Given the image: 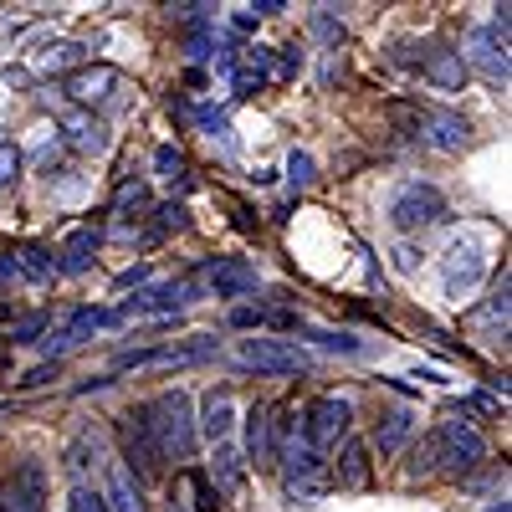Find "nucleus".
<instances>
[{"mask_svg":"<svg viewBox=\"0 0 512 512\" xmlns=\"http://www.w3.org/2000/svg\"><path fill=\"white\" fill-rule=\"evenodd\" d=\"M0 512H47V472L41 461H21L11 487L0 492Z\"/></svg>","mask_w":512,"mask_h":512,"instance_id":"nucleus-11","label":"nucleus"},{"mask_svg":"<svg viewBox=\"0 0 512 512\" xmlns=\"http://www.w3.org/2000/svg\"><path fill=\"white\" fill-rule=\"evenodd\" d=\"M338 482L344 487H369V446L364 441L344 446V456H338Z\"/></svg>","mask_w":512,"mask_h":512,"instance_id":"nucleus-26","label":"nucleus"},{"mask_svg":"<svg viewBox=\"0 0 512 512\" xmlns=\"http://www.w3.org/2000/svg\"><path fill=\"white\" fill-rule=\"evenodd\" d=\"M113 88H118V67H82V72L67 77L72 103H103Z\"/></svg>","mask_w":512,"mask_h":512,"instance_id":"nucleus-15","label":"nucleus"},{"mask_svg":"<svg viewBox=\"0 0 512 512\" xmlns=\"http://www.w3.org/2000/svg\"><path fill=\"white\" fill-rule=\"evenodd\" d=\"M410 431H415V415H410V410H390V415H379V431H374L379 456H395V451L410 441Z\"/></svg>","mask_w":512,"mask_h":512,"instance_id":"nucleus-22","label":"nucleus"},{"mask_svg":"<svg viewBox=\"0 0 512 512\" xmlns=\"http://www.w3.org/2000/svg\"><path fill=\"white\" fill-rule=\"evenodd\" d=\"M287 180H292V190H303V185H313V154H303V149H292V159H287Z\"/></svg>","mask_w":512,"mask_h":512,"instance_id":"nucleus-28","label":"nucleus"},{"mask_svg":"<svg viewBox=\"0 0 512 512\" xmlns=\"http://www.w3.org/2000/svg\"><path fill=\"white\" fill-rule=\"evenodd\" d=\"M62 134H67V144L82 149V154H103V149H108V128H103L93 113H82V108L62 113Z\"/></svg>","mask_w":512,"mask_h":512,"instance_id":"nucleus-14","label":"nucleus"},{"mask_svg":"<svg viewBox=\"0 0 512 512\" xmlns=\"http://www.w3.org/2000/svg\"><path fill=\"white\" fill-rule=\"evenodd\" d=\"M231 323H236V328H251V323H267V313H251V308H241V313H231Z\"/></svg>","mask_w":512,"mask_h":512,"instance_id":"nucleus-40","label":"nucleus"},{"mask_svg":"<svg viewBox=\"0 0 512 512\" xmlns=\"http://www.w3.org/2000/svg\"><path fill=\"white\" fill-rule=\"evenodd\" d=\"M210 287H216V297H241V292H256V267L246 262H210Z\"/></svg>","mask_w":512,"mask_h":512,"instance_id":"nucleus-19","label":"nucleus"},{"mask_svg":"<svg viewBox=\"0 0 512 512\" xmlns=\"http://www.w3.org/2000/svg\"><path fill=\"white\" fill-rule=\"evenodd\" d=\"M420 134H425V144H431V149L456 154V149H466L472 128H466V118H456V113H425L420 118Z\"/></svg>","mask_w":512,"mask_h":512,"instance_id":"nucleus-12","label":"nucleus"},{"mask_svg":"<svg viewBox=\"0 0 512 512\" xmlns=\"http://www.w3.org/2000/svg\"><path fill=\"white\" fill-rule=\"evenodd\" d=\"M216 354V338H195V344H164V349H128L118 354V369H169V364H200Z\"/></svg>","mask_w":512,"mask_h":512,"instance_id":"nucleus-8","label":"nucleus"},{"mask_svg":"<svg viewBox=\"0 0 512 512\" xmlns=\"http://www.w3.org/2000/svg\"><path fill=\"white\" fill-rule=\"evenodd\" d=\"M482 272H487V251H482V241H456L451 251H446V267H441V277H446V292L451 297H461V292H472L477 282H482Z\"/></svg>","mask_w":512,"mask_h":512,"instance_id":"nucleus-10","label":"nucleus"},{"mask_svg":"<svg viewBox=\"0 0 512 512\" xmlns=\"http://www.w3.org/2000/svg\"><path fill=\"white\" fill-rule=\"evenodd\" d=\"M72 512H108L103 507V497L98 492H88V487H72V502H67Z\"/></svg>","mask_w":512,"mask_h":512,"instance_id":"nucleus-37","label":"nucleus"},{"mask_svg":"<svg viewBox=\"0 0 512 512\" xmlns=\"http://www.w3.org/2000/svg\"><path fill=\"white\" fill-rule=\"evenodd\" d=\"M277 461H282V487H287L292 502H318V497L333 487L328 461H323L313 446H303V441H287Z\"/></svg>","mask_w":512,"mask_h":512,"instance_id":"nucleus-3","label":"nucleus"},{"mask_svg":"<svg viewBox=\"0 0 512 512\" xmlns=\"http://www.w3.org/2000/svg\"><path fill=\"white\" fill-rule=\"evenodd\" d=\"M425 77H431L436 82V88H466V72H472V67H466L461 62V52H446V47H436V52H425V67H420Z\"/></svg>","mask_w":512,"mask_h":512,"instance_id":"nucleus-18","label":"nucleus"},{"mask_svg":"<svg viewBox=\"0 0 512 512\" xmlns=\"http://www.w3.org/2000/svg\"><path fill=\"white\" fill-rule=\"evenodd\" d=\"M98 246H103V236H98V231H77V236L62 246V262H57V272H67V277L88 272V267L98 262Z\"/></svg>","mask_w":512,"mask_h":512,"instance_id":"nucleus-21","label":"nucleus"},{"mask_svg":"<svg viewBox=\"0 0 512 512\" xmlns=\"http://www.w3.org/2000/svg\"><path fill=\"white\" fill-rule=\"evenodd\" d=\"M241 364L256 369V374H308L313 369V354L292 338H241Z\"/></svg>","mask_w":512,"mask_h":512,"instance_id":"nucleus-4","label":"nucleus"},{"mask_svg":"<svg viewBox=\"0 0 512 512\" xmlns=\"http://www.w3.org/2000/svg\"><path fill=\"white\" fill-rule=\"evenodd\" d=\"M144 205H149V190H144V185H123L113 210H118V216H128V210H144Z\"/></svg>","mask_w":512,"mask_h":512,"instance_id":"nucleus-35","label":"nucleus"},{"mask_svg":"<svg viewBox=\"0 0 512 512\" xmlns=\"http://www.w3.org/2000/svg\"><path fill=\"white\" fill-rule=\"evenodd\" d=\"M154 169H159V180H185V154L175 144H159L154 149Z\"/></svg>","mask_w":512,"mask_h":512,"instance_id":"nucleus-27","label":"nucleus"},{"mask_svg":"<svg viewBox=\"0 0 512 512\" xmlns=\"http://www.w3.org/2000/svg\"><path fill=\"white\" fill-rule=\"evenodd\" d=\"M11 272H21L26 282H52V272H57V256H52L47 246H21V251L11 256Z\"/></svg>","mask_w":512,"mask_h":512,"instance_id":"nucleus-23","label":"nucleus"},{"mask_svg":"<svg viewBox=\"0 0 512 512\" xmlns=\"http://www.w3.org/2000/svg\"><path fill=\"white\" fill-rule=\"evenodd\" d=\"M195 303V282H159V287H144L134 292L123 308H113V318H149V313H175Z\"/></svg>","mask_w":512,"mask_h":512,"instance_id":"nucleus-9","label":"nucleus"},{"mask_svg":"<svg viewBox=\"0 0 512 512\" xmlns=\"http://www.w3.org/2000/svg\"><path fill=\"white\" fill-rule=\"evenodd\" d=\"M103 507L108 512H144V492L134 482V472H128L123 461L108 466V492H103Z\"/></svg>","mask_w":512,"mask_h":512,"instance_id":"nucleus-16","label":"nucleus"},{"mask_svg":"<svg viewBox=\"0 0 512 512\" xmlns=\"http://www.w3.org/2000/svg\"><path fill=\"white\" fill-rule=\"evenodd\" d=\"M11 277V262H0V282H6Z\"/></svg>","mask_w":512,"mask_h":512,"instance_id":"nucleus-43","label":"nucleus"},{"mask_svg":"<svg viewBox=\"0 0 512 512\" xmlns=\"http://www.w3.org/2000/svg\"><path fill=\"white\" fill-rule=\"evenodd\" d=\"M441 216H446V195H441L436 185H425V180L400 185V190H395V200H390V221H395L400 231L436 226Z\"/></svg>","mask_w":512,"mask_h":512,"instance_id":"nucleus-6","label":"nucleus"},{"mask_svg":"<svg viewBox=\"0 0 512 512\" xmlns=\"http://www.w3.org/2000/svg\"><path fill=\"white\" fill-rule=\"evenodd\" d=\"M123 446H128V456H134V466H139L144 477H154L159 466H164V456H159V446H154V436H149V425H144L139 410L123 415Z\"/></svg>","mask_w":512,"mask_h":512,"instance_id":"nucleus-13","label":"nucleus"},{"mask_svg":"<svg viewBox=\"0 0 512 512\" xmlns=\"http://www.w3.org/2000/svg\"><path fill=\"white\" fill-rule=\"evenodd\" d=\"M103 323H118L108 308H77L72 313V323L57 333V349H72V344H82V338H88L93 328H103Z\"/></svg>","mask_w":512,"mask_h":512,"instance_id":"nucleus-24","label":"nucleus"},{"mask_svg":"<svg viewBox=\"0 0 512 512\" xmlns=\"http://www.w3.org/2000/svg\"><path fill=\"white\" fill-rule=\"evenodd\" d=\"M231 425H236V405H231V395H210L205 410H200V425H195V431H205L210 446H226Z\"/></svg>","mask_w":512,"mask_h":512,"instance_id":"nucleus-17","label":"nucleus"},{"mask_svg":"<svg viewBox=\"0 0 512 512\" xmlns=\"http://www.w3.org/2000/svg\"><path fill=\"white\" fill-rule=\"evenodd\" d=\"M144 425H149V436H154V446H159V456L169 461H190L195 456V410H190V395L185 390H164V395H154L144 410Z\"/></svg>","mask_w":512,"mask_h":512,"instance_id":"nucleus-1","label":"nucleus"},{"mask_svg":"<svg viewBox=\"0 0 512 512\" xmlns=\"http://www.w3.org/2000/svg\"><path fill=\"white\" fill-rule=\"evenodd\" d=\"M482 318L487 323H502V333H507V272H502V282H497V292H492V303H487Z\"/></svg>","mask_w":512,"mask_h":512,"instance_id":"nucleus-33","label":"nucleus"},{"mask_svg":"<svg viewBox=\"0 0 512 512\" xmlns=\"http://www.w3.org/2000/svg\"><path fill=\"white\" fill-rule=\"evenodd\" d=\"M466 67H482L492 82H507V6H497V16H492V26H477L472 31V41H466V57H461Z\"/></svg>","mask_w":512,"mask_h":512,"instance_id":"nucleus-7","label":"nucleus"},{"mask_svg":"<svg viewBox=\"0 0 512 512\" xmlns=\"http://www.w3.org/2000/svg\"><path fill=\"white\" fill-rule=\"evenodd\" d=\"M16 175H21V149L16 144H0V190L16 185Z\"/></svg>","mask_w":512,"mask_h":512,"instance_id":"nucleus-31","label":"nucleus"},{"mask_svg":"<svg viewBox=\"0 0 512 512\" xmlns=\"http://www.w3.org/2000/svg\"><path fill=\"white\" fill-rule=\"evenodd\" d=\"M47 328V313H31V318H21L16 328H11V344H36V333Z\"/></svg>","mask_w":512,"mask_h":512,"instance_id":"nucleus-32","label":"nucleus"},{"mask_svg":"<svg viewBox=\"0 0 512 512\" xmlns=\"http://www.w3.org/2000/svg\"><path fill=\"white\" fill-rule=\"evenodd\" d=\"M47 379H57V364H41V369H31L21 384H47Z\"/></svg>","mask_w":512,"mask_h":512,"instance_id":"nucleus-39","label":"nucleus"},{"mask_svg":"<svg viewBox=\"0 0 512 512\" xmlns=\"http://www.w3.org/2000/svg\"><path fill=\"white\" fill-rule=\"evenodd\" d=\"M395 256H400V272H415V251H410V246H400Z\"/></svg>","mask_w":512,"mask_h":512,"instance_id":"nucleus-41","label":"nucleus"},{"mask_svg":"<svg viewBox=\"0 0 512 512\" xmlns=\"http://www.w3.org/2000/svg\"><path fill=\"white\" fill-rule=\"evenodd\" d=\"M487 512H512V507H507V497H502V502H492V507H487Z\"/></svg>","mask_w":512,"mask_h":512,"instance_id":"nucleus-42","label":"nucleus"},{"mask_svg":"<svg viewBox=\"0 0 512 512\" xmlns=\"http://www.w3.org/2000/svg\"><path fill=\"white\" fill-rule=\"evenodd\" d=\"M246 456H251L256 466H272V461H277V451H272V415H267L262 405L246 415Z\"/></svg>","mask_w":512,"mask_h":512,"instance_id":"nucleus-20","label":"nucleus"},{"mask_svg":"<svg viewBox=\"0 0 512 512\" xmlns=\"http://www.w3.org/2000/svg\"><path fill=\"white\" fill-rule=\"evenodd\" d=\"M487 461V441L482 431L466 415H451L436 425V436L425 441V466L431 472H446V477H461V472H472V466Z\"/></svg>","mask_w":512,"mask_h":512,"instance_id":"nucleus-2","label":"nucleus"},{"mask_svg":"<svg viewBox=\"0 0 512 512\" xmlns=\"http://www.w3.org/2000/svg\"><path fill=\"white\" fill-rule=\"evenodd\" d=\"M82 52H88V47H82V41H62V47H52L47 57H41V67H72V62H82Z\"/></svg>","mask_w":512,"mask_h":512,"instance_id":"nucleus-29","label":"nucleus"},{"mask_svg":"<svg viewBox=\"0 0 512 512\" xmlns=\"http://www.w3.org/2000/svg\"><path fill=\"white\" fill-rule=\"evenodd\" d=\"M303 446H313L318 456L328 451V446H338L349 436V425H354V405L349 400H338V395H318L308 410H303Z\"/></svg>","mask_w":512,"mask_h":512,"instance_id":"nucleus-5","label":"nucleus"},{"mask_svg":"<svg viewBox=\"0 0 512 512\" xmlns=\"http://www.w3.org/2000/svg\"><path fill=\"white\" fill-rule=\"evenodd\" d=\"M216 461H221V477L236 487V482H241V461H236V451H231V446H221V451H216Z\"/></svg>","mask_w":512,"mask_h":512,"instance_id":"nucleus-38","label":"nucleus"},{"mask_svg":"<svg viewBox=\"0 0 512 512\" xmlns=\"http://www.w3.org/2000/svg\"><path fill=\"white\" fill-rule=\"evenodd\" d=\"M308 338H318L323 349H338V354H364V344L349 338V333H308Z\"/></svg>","mask_w":512,"mask_h":512,"instance_id":"nucleus-34","label":"nucleus"},{"mask_svg":"<svg viewBox=\"0 0 512 512\" xmlns=\"http://www.w3.org/2000/svg\"><path fill=\"white\" fill-rule=\"evenodd\" d=\"M267 77H272V52H267V47H251V52H246V67L236 72V93H241V98L262 93Z\"/></svg>","mask_w":512,"mask_h":512,"instance_id":"nucleus-25","label":"nucleus"},{"mask_svg":"<svg viewBox=\"0 0 512 512\" xmlns=\"http://www.w3.org/2000/svg\"><path fill=\"white\" fill-rule=\"evenodd\" d=\"M190 482H195V507H200V512H221V487H210L205 472H195Z\"/></svg>","mask_w":512,"mask_h":512,"instance_id":"nucleus-30","label":"nucleus"},{"mask_svg":"<svg viewBox=\"0 0 512 512\" xmlns=\"http://www.w3.org/2000/svg\"><path fill=\"white\" fill-rule=\"evenodd\" d=\"M313 36H323V41L338 47V41H344V21H333L328 11H313Z\"/></svg>","mask_w":512,"mask_h":512,"instance_id":"nucleus-36","label":"nucleus"}]
</instances>
